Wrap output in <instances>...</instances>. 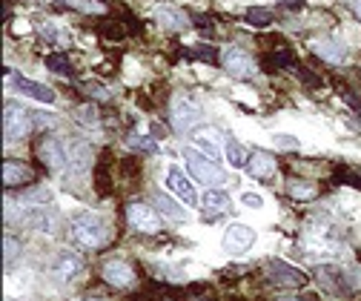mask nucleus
Listing matches in <instances>:
<instances>
[{
    "instance_id": "nucleus-11",
    "label": "nucleus",
    "mask_w": 361,
    "mask_h": 301,
    "mask_svg": "<svg viewBox=\"0 0 361 301\" xmlns=\"http://www.w3.org/2000/svg\"><path fill=\"white\" fill-rule=\"evenodd\" d=\"M221 66L227 69L233 78H252L255 75L252 58L244 49H238V47H227V49L221 52Z\"/></svg>"
},
{
    "instance_id": "nucleus-2",
    "label": "nucleus",
    "mask_w": 361,
    "mask_h": 301,
    "mask_svg": "<svg viewBox=\"0 0 361 301\" xmlns=\"http://www.w3.org/2000/svg\"><path fill=\"white\" fill-rule=\"evenodd\" d=\"M304 247L315 255H333L338 252V230L330 219H315L304 230Z\"/></svg>"
},
{
    "instance_id": "nucleus-18",
    "label": "nucleus",
    "mask_w": 361,
    "mask_h": 301,
    "mask_svg": "<svg viewBox=\"0 0 361 301\" xmlns=\"http://www.w3.org/2000/svg\"><path fill=\"white\" fill-rule=\"evenodd\" d=\"M32 178H35V172L23 161H12V158L4 161V184L6 187H20V184H29Z\"/></svg>"
},
{
    "instance_id": "nucleus-17",
    "label": "nucleus",
    "mask_w": 361,
    "mask_h": 301,
    "mask_svg": "<svg viewBox=\"0 0 361 301\" xmlns=\"http://www.w3.org/2000/svg\"><path fill=\"white\" fill-rule=\"evenodd\" d=\"M104 278L112 287H132L135 284V273L126 262H106L104 264Z\"/></svg>"
},
{
    "instance_id": "nucleus-8",
    "label": "nucleus",
    "mask_w": 361,
    "mask_h": 301,
    "mask_svg": "<svg viewBox=\"0 0 361 301\" xmlns=\"http://www.w3.org/2000/svg\"><path fill=\"white\" fill-rule=\"evenodd\" d=\"M37 158L47 164L52 172H61L66 164H69V149L63 147V141L61 138H55V135H49V138H43L40 144H37Z\"/></svg>"
},
{
    "instance_id": "nucleus-10",
    "label": "nucleus",
    "mask_w": 361,
    "mask_h": 301,
    "mask_svg": "<svg viewBox=\"0 0 361 301\" xmlns=\"http://www.w3.org/2000/svg\"><path fill=\"white\" fill-rule=\"evenodd\" d=\"M164 187H166V192L169 195H175L178 201H184V204H195L198 201V195H195V187H192V181L180 172L178 166H169L166 169V178H164Z\"/></svg>"
},
{
    "instance_id": "nucleus-28",
    "label": "nucleus",
    "mask_w": 361,
    "mask_h": 301,
    "mask_svg": "<svg viewBox=\"0 0 361 301\" xmlns=\"http://www.w3.org/2000/svg\"><path fill=\"white\" fill-rule=\"evenodd\" d=\"M126 147L129 149H138V152H158V141H152V138H147V135H132V138H126Z\"/></svg>"
},
{
    "instance_id": "nucleus-19",
    "label": "nucleus",
    "mask_w": 361,
    "mask_h": 301,
    "mask_svg": "<svg viewBox=\"0 0 361 301\" xmlns=\"http://www.w3.org/2000/svg\"><path fill=\"white\" fill-rule=\"evenodd\" d=\"M201 207H204L207 212H212V215H218V212H230V209H233V198L224 192V190L209 187V190L201 195Z\"/></svg>"
},
{
    "instance_id": "nucleus-7",
    "label": "nucleus",
    "mask_w": 361,
    "mask_h": 301,
    "mask_svg": "<svg viewBox=\"0 0 361 301\" xmlns=\"http://www.w3.org/2000/svg\"><path fill=\"white\" fill-rule=\"evenodd\" d=\"M32 129V118L23 106L18 104H6V112H4V135H6V144L12 141H23Z\"/></svg>"
},
{
    "instance_id": "nucleus-37",
    "label": "nucleus",
    "mask_w": 361,
    "mask_h": 301,
    "mask_svg": "<svg viewBox=\"0 0 361 301\" xmlns=\"http://www.w3.org/2000/svg\"><path fill=\"white\" fill-rule=\"evenodd\" d=\"M92 301H98V298H92Z\"/></svg>"
},
{
    "instance_id": "nucleus-14",
    "label": "nucleus",
    "mask_w": 361,
    "mask_h": 301,
    "mask_svg": "<svg viewBox=\"0 0 361 301\" xmlns=\"http://www.w3.org/2000/svg\"><path fill=\"white\" fill-rule=\"evenodd\" d=\"M192 141H195V149H201L204 155H209V158H215L218 161V155H221V129L218 126H198L195 133H192Z\"/></svg>"
},
{
    "instance_id": "nucleus-4",
    "label": "nucleus",
    "mask_w": 361,
    "mask_h": 301,
    "mask_svg": "<svg viewBox=\"0 0 361 301\" xmlns=\"http://www.w3.org/2000/svg\"><path fill=\"white\" fill-rule=\"evenodd\" d=\"M169 112H172V126L178 129V133H187L190 126L198 123L201 118V101L190 92H175L172 95V104H169Z\"/></svg>"
},
{
    "instance_id": "nucleus-35",
    "label": "nucleus",
    "mask_w": 361,
    "mask_h": 301,
    "mask_svg": "<svg viewBox=\"0 0 361 301\" xmlns=\"http://www.w3.org/2000/svg\"><path fill=\"white\" fill-rule=\"evenodd\" d=\"M4 247H6V267H9V264H12V258H18L20 247H18V241H15L12 235H6V238H4Z\"/></svg>"
},
{
    "instance_id": "nucleus-20",
    "label": "nucleus",
    "mask_w": 361,
    "mask_h": 301,
    "mask_svg": "<svg viewBox=\"0 0 361 301\" xmlns=\"http://www.w3.org/2000/svg\"><path fill=\"white\" fill-rule=\"evenodd\" d=\"M310 49L319 55L322 61H327V63H341V61H344V49L338 47L336 40H322V37H319V40L310 43Z\"/></svg>"
},
{
    "instance_id": "nucleus-33",
    "label": "nucleus",
    "mask_w": 361,
    "mask_h": 301,
    "mask_svg": "<svg viewBox=\"0 0 361 301\" xmlns=\"http://www.w3.org/2000/svg\"><path fill=\"white\" fill-rule=\"evenodd\" d=\"M241 204H244L247 209H264V198H261L258 192H244V195H241Z\"/></svg>"
},
{
    "instance_id": "nucleus-9",
    "label": "nucleus",
    "mask_w": 361,
    "mask_h": 301,
    "mask_svg": "<svg viewBox=\"0 0 361 301\" xmlns=\"http://www.w3.org/2000/svg\"><path fill=\"white\" fill-rule=\"evenodd\" d=\"M6 83L12 86L18 95H23V98H32L37 104H55V92L49 90V86L37 83V80H29V78H20V75H15V78L6 75Z\"/></svg>"
},
{
    "instance_id": "nucleus-22",
    "label": "nucleus",
    "mask_w": 361,
    "mask_h": 301,
    "mask_svg": "<svg viewBox=\"0 0 361 301\" xmlns=\"http://www.w3.org/2000/svg\"><path fill=\"white\" fill-rule=\"evenodd\" d=\"M287 192H290V198H295V201H312L315 195H319V187H315L312 181L290 178V181H287Z\"/></svg>"
},
{
    "instance_id": "nucleus-30",
    "label": "nucleus",
    "mask_w": 361,
    "mask_h": 301,
    "mask_svg": "<svg viewBox=\"0 0 361 301\" xmlns=\"http://www.w3.org/2000/svg\"><path fill=\"white\" fill-rule=\"evenodd\" d=\"M273 144H276L279 149H298V147H301V141H298L295 135H287V133L273 135Z\"/></svg>"
},
{
    "instance_id": "nucleus-15",
    "label": "nucleus",
    "mask_w": 361,
    "mask_h": 301,
    "mask_svg": "<svg viewBox=\"0 0 361 301\" xmlns=\"http://www.w3.org/2000/svg\"><path fill=\"white\" fill-rule=\"evenodd\" d=\"M244 169L250 172L252 178H269L276 172V158L269 152H264V149H252L247 164H244Z\"/></svg>"
},
{
    "instance_id": "nucleus-12",
    "label": "nucleus",
    "mask_w": 361,
    "mask_h": 301,
    "mask_svg": "<svg viewBox=\"0 0 361 301\" xmlns=\"http://www.w3.org/2000/svg\"><path fill=\"white\" fill-rule=\"evenodd\" d=\"M255 238H258L255 230L250 224H241V221H235V224H230L227 230H224V247H227L230 252H235V255L252 250Z\"/></svg>"
},
{
    "instance_id": "nucleus-32",
    "label": "nucleus",
    "mask_w": 361,
    "mask_h": 301,
    "mask_svg": "<svg viewBox=\"0 0 361 301\" xmlns=\"http://www.w3.org/2000/svg\"><path fill=\"white\" fill-rule=\"evenodd\" d=\"M190 55L198 58V61H204V63H218V52L212 47H195Z\"/></svg>"
},
{
    "instance_id": "nucleus-31",
    "label": "nucleus",
    "mask_w": 361,
    "mask_h": 301,
    "mask_svg": "<svg viewBox=\"0 0 361 301\" xmlns=\"http://www.w3.org/2000/svg\"><path fill=\"white\" fill-rule=\"evenodd\" d=\"M75 115H78V123H86V126H98V112H95V106H80Z\"/></svg>"
},
{
    "instance_id": "nucleus-5",
    "label": "nucleus",
    "mask_w": 361,
    "mask_h": 301,
    "mask_svg": "<svg viewBox=\"0 0 361 301\" xmlns=\"http://www.w3.org/2000/svg\"><path fill=\"white\" fill-rule=\"evenodd\" d=\"M126 221H129V227L135 233H144V235H155L164 227L161 215L152 207H147V204H129L126 207Z\"/></svg>"
},
{
    "instance_id": "nucleus-27",
    "label": "nucleus",
    "mask_w": 361,
    "mask_h": 301,
    "mask_svg": "<svg viewBox=\"0 0 361 301\" xmlns=\"http://www.w3.org/2000/svg\"><path fill=\"white\" fill-rule=\"evenodd\" d=\"M269 20H273V15H269L264 6H250V9H247V23H250V26L264 29V26H269Z\"/></svg>"
},
{
    "instance_id": "nucleus-36",
    "label": "nucleus",
    "mask_w": 361,
    "mask_h": 301,
    "mask_svg": "<svg viewBox=\"0 0 361 301\" xmlns=\"http://www.w3.org/2000/svg\"><path fill=\"white\" fill-rule=\"evenodd\" d=\"M353 9H355V15L361 18V0H355V4H353Z\"/></svg>"
},
{
    "instance_id": "nucleus-24",
    "label": "nucleus",
    "mask_w": 361,
    "mask_h": 301,
    "mask_svg": "<svg viewBox=\"0 0 361 301\" xmlns=\"http://www.w3.org/2000/svg\"><path fill=\"white\" fill-rule=\"evenodd\" d=\"M89 161H92V149H89L86 144H72L69 147V164L75 172H83L89 166Z\"/></svg>"
},
{
    "instance_id": "nucleus-6",
    "label": "nucleus",
    "mask_w": 361,
    "mask_h": 301,
    "mask_svg": "<svg viewBox=\"0 0 361 301\" xmlns=\"http://www.w3.org/2000/svg\"><path fill=\"white\" fill-rule=\"evenodd\" d=\"M83 258L80 255H75L72 250H61L58 255H55V262H52V278L58 281V284H72V281H78L80 276H83Z\"/></svg>"
},
{
    "instance_id": "nucleus-26",
    "label": "nucleus",
    "mask_w": 361,
    "mask_h": 301,
    "mask_svg": "<svg viewBox=\"0 0 361 301\" xmlns=\"http://www.w3.org/2000/svg\"><path fill=\"white\" fill-rule=\"evenodd\" d=\"M55 195H52V190H47V187H32V190H26V192H20V204H49Z\"/></svg>"
},
{
    "instance_id": "nucleus-23",
    "label": "nucleus",
    "mask_w": 361,
    "mask_h": 301,
    "mask_svg": "<svg viewBox=\"0 0 361 301\" xmlns=\"http://www.w3.org/2000/svg\"><path fill=\"white\" fill-rule=\"evenodd\" d=\"M155 20H158L164 29H184V26H187L184 12H178L175 6H161V9L155 12Z\"/></svg>"
},
{
    "instance_id": "nucleus-34",
    "label": "nucleus",
    "mask_w": 361,
    "mask_h": 301,
    "mask_svg": "<svg viewBox=\"0 0 361 301\" xmlns=\"http://www.w3.org/2000/svg\"><path fill=\"white\" fill-rule=\"evenodd\" d=\"M83 90L92 92L98 101H109V90H106V86H101V83H83Z\"/></svg>"
},
{
    "instance_id": "nucleus-25",
    "label": "nucleus",
    "mask_w": 361,
    "mask_h": 301,
    "mask_svg": "<svg viewBox=\"0 0 361 301\" xmlns=\"http://www.w3.org/2000/svg\"><path fill=\"white\" fill-rule=\"evenodd\" d=\"M224 155H227V164L230 166H244L247 161H244V147H241V141H235V138H227L224 141Z\"/></svg>"
},
{
    "instance_id": "nucleus-1",
    "label": "nucleus",
    "mask_w": 361,
    "mask_h": 301,
    "mask_svg": "<svg viewBox=\"0 0 361 301\" xmlns=\"http://www.w3.org/2000/svg\"><path fill=\"white\" fill-rule=\"evenodd\" d=\"M72 235L83 250H101L112 241V230L92 212H80L72 221Z\"/></svg>"
},
{
    "instance_id": "nucleus-29",
    "label": "nucleus",
    "mask_w": 361,
    "mask_h": 301,
    "mask_svg": "<svg viewBox=\"0 0 361 301\" xmlns=\"http://www.w3.org/2000/svg\"><path fill=\"white\" fill-rule=\"evenodd\" d=\"M47 69L55 72V75H63V78L72 75V63H69L63 55H49V58H47Z\"/></svg>"
},
{
    "instance_id": "nucleus-16",
    "label": "nucleus",
    "mask_w": 361,
    "mask_h": 301,
    "mask_svg": "<svg viewBox=\"0 0 361 301\" xmlns=\"http://www.w3.org/2000/svg\"><path fill=\"white\" fill-rule=\"evenodd\" d=\"M23 224L29 230L43 233V235H55V230H58V219H55V215H49L47 209H29L23 215Z\"/></svg>"
},
{
    "instance_id": "nucleus-21",
    "label": "nucleus",
    "mask_w": 361,
    "mask_h": 301,
    "mask_svg": "<svg viewBox=\"0 0 361 301\" xmlns=\"http://www.w3.org/2000/svg\"><path fill=\"white\" fill-rule=\"evenodd\" d=\"M152 201H155V207L166 215V219H175V221H187V219H190L187 209H184V207H178V204H175L169 195H164V192H155Z\"/></svg>"
},
{
    "instance_id": "nucleus-13",
    "label": "nucleus",
    "mask_w": 361,
    "mask_h": 301,
    "mask_svg": "<svg viewBox=\"0 0 361 301\" xmlns=\"http://www.w3.org/2000/svg\"><path fill=\"white\" fill-rule=\"evenodd\" d=\"M267 276H269V281L287 284V287H304V284H307V276H304L298 267L281 262V258H273V262L267 264Z\"/></svg>"
},
{
    "instance_id": "nucleus-3",
    "label": "nucleus",
    "mask_w": 361,
    "mask_h": 301,
    "mask_svg": "<svg viewBox=\"0 0 361 301\" xmlns=\"http://www.w3.org/2000/svg\"><path fill=\"white\" fill-rule=\"evenodd\" d=\"M184 161L190 164V172L201 181V184H207V187H221L224 181H227V172H224V166L215 161V158H209V155H204L201 149H195V147H187L184 149Z\"/></svg>"
}]
</instances>
